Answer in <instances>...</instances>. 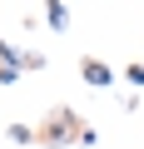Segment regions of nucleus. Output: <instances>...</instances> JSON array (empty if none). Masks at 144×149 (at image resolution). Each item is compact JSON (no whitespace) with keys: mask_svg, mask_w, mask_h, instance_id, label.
Instances as JSON below:
<instances>
[{"mask_svg":"<svg viewBox=\"0 0 144 149\" xmlns=\"http://www.w3.org/2000/svg\"><path fill=\"white\" fill-rule=\"evenodd\" d=\"M80 129H85V119L70 109V104H55L45 119H40V144H50V149H65V144H80Z\"/></svg>","mask_w":144,"mask_h":149,"instance_id":"f257e3e1","label":"nucleus"},{"mask_svg":"<svg viewBox=\"0 0 144 149\" xmlns=\"http://www.w3.org/2000/svg\"><path fill=\"white\" fill-rule=\"evenodd\" d=\"M80 80H85L90 90H114V85H119V74H114V65H104V60L85 55V60H80Z\"/></svg>","mask_w":144,"mask_h":149,"instance_id":"f03ea898","label":"nucleus"},{"mask_svg":"<svg viewBox=\"0 0 144 149\" xmlns=\"http://www.w3.org/2000/svg\"><path fill=\"white\" fill-rule=\"evenodd\" d=\"M40 20L50 25V35H65V30H70V5H65V0H45Z\"/></svg>","mask_w":144,"mask_h":149,"instance_id":"7ed1b4c3","label":"nucleus"},{"mask_svg":"<svg viewBox=\"0 0 144 149\" xmlns=\"http://www.w3.org/2000/svg\"><path fill=\"white\" fill-rule=\"evenodd\" d=\"M5 139H10V144H40V134H35L30 124H5Z\"/></svg>","mask_w":144,"mask_h":149,"instance_id":"20e7f679","label":"nucleus"},{"mask_svg":"<svg viewBox=\"0 0 144 149\" xmlns=\"http://www.w3.org/2000/svg\"><path fill=\"white\" fill-rule=\"evenodd\" d=\"M0 65H20V45H10V40H0ZM25 70V65H20Z\"/></svg>","mask_w":144,"mask_h":149,"instance_id":"39448f33","label":"nucleus"},{"mask_svg":"<svg viewBox=\"0 0 144 149\" xmlns=\"http://www.w3.org/2000/svg\"><path fill=\"white\" fill-rule=\"evenodd\" d=\"M124 80H129V85H134V90H144V60H134V65H129V70H124Z\"/></svg>","mask_w":144,"mask_h":149,"instance_id":"423d86ee","label":"nucleus"},{"mask_svg":"<svg viewBox=\"0 0 144 149\" xmlns=\"http://www.w3.org/2000/svg\"><path fill=\"white\" fill-rule=\"evenodd\" d=\"M20 65H25V70H45V55H40V50H20Z\"/></svg>","mask_w":144,"mask_h":149,"instance_id":"0eeeda50","label":"nucleus"},{"mask_svg":"<svg viewBox=\"0 0 144 149\" xmlns=\"http://www.w3.org/2000/svg\"><path fill=\"white\" fill-rule=\"evenodd\" d=\"M20 74H25L20 65H0V85H20Z\"/></svg>","mask_w":144,"mask_h":149,"instance_id":"6e6552de","label":"nucleus"},{"mask_svg":"<svg viewBox=\"0 0 144 149\" xmlns=\"http://www.w3.org/2000/svg\"><path fill=\"white\" fill-rule=\"evenodd\" d=\"M119 109H124V114H134V109H139V95H134V90H129V95H119Z\"/></svg>","mask_w":144,"mask_h":149,"instance_id":"1a4fd4ad","label":"nucleus"}]
</instances>
